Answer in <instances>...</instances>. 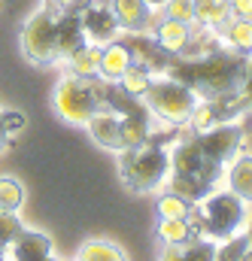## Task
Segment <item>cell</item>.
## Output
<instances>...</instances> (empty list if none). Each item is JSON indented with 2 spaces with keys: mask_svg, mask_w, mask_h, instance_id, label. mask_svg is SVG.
<instances>
[{
  "mask_svg": "<svg viewBox=\"0 0 252 261\" xmlns=\"http://www.w3.org/2000/svg\"><path fill=\"white\" fill-rule=\"evenodd\" d=\"M246 234H249V243H252V219H249V231H246Z\"/></svg>",
  "mask_w": 252,
  "mask_h": 261,
  "instance_id": "obj_36",
  "label": "cell"
},
{
  "mask_svg": "<svg viewBox=\"0 0 252 261\" xmlns=\"http://www.w3.org/2000/svg\"><path fill=\"white\" fill-rule=\"evenodd\" d=\"M46 261H58V258H55V255H49V258H46Z\"/></svg>",
  "mask_w": 252,
  "mask_h": 261,
  "instance_id": "obj_38",
  "label": "cell"
},
{
  "mask_svg": "<svg viewBox=\"0 0 252 261\" xmlns=\"http://www.w3.org/2000/svg\"><path fill=\"white\" fill-rule=\"evenodd\" d=\"M222 179H225V189L234 192V195L252 210V155L249 152H237V155L225 164Z\"/></svg>",
  "mask_w": 252,
  "mask_h": 261,
  "instance_id": "obj_9",
  "label": "cell"
},
{
  "mask_svg": "<svg viewBox=\"0 0 252 261\" xmlns=\"http://www.w3.org/2000/svg\"><path fill=\"white\" fill-rule=\"evenodd\" d=\"M140 100L146 103V110L152 113V119H161L164 125H173V128L189 125L194 107L200 103V97L191 91L186 82L161 76V73L152 76V82H149V88H146V94Z\"/></svg>",
  "mask_w": 252,
  "mask_h": 261,
  "instance_id": "obj_2",
  "label": "cell"
},
{
  "mask_svg": "<svg viewBox=\"0 0 252 261\" xmlns=\"http://www.w3.org/2000/svg\"><path fill=\"white\" fill-rule=\"evenodd\" d=\"M149 34H152V40H155L164 52L180 55V52L189 46V40H191V24L177 21V18H167V15H158V21L152 24Z\"/></svg>",
  "mask_w": 252,
  "mask_h": 261,
  "instance_id": "obj_12",
  "label": "cell"
},
{
  "mask_svg": "<svg viewBox=\"0 0 252 261\" xmlns=\"http://www.w3.org/2000/svg\"><path fill=\"white\" fill-rule=\"evenodd\" d=\"M152 70H146V67H140V64H131L125 70V76L119 79V85L125 88L128 94H134V97H143L146 94V88H149V82H152Z\"/></svg>",
  "mask_w": 252,
  "mask_h": 261,
  "instance_id": "obj_25",
  "label": "cell"
},
{
  "mask_svg": "<svg viewBox=\"0 0 252 261\" xmlns=\"http://www.w3.org/2000/svg\"><path fill=\"white\" fill-rule=\"evenodd\" d=\"M3 146H6V137H0V149H3Z\"/></svg>",
  "mask_w": 252,
  "mask_h": 261,
  "instance_id": "obj_37",
  "label": "cell"
},
{
  "mask_svg": "<svg viewBox=\"0 0 252 261\" xmlns=\"http://www.w3.org/2000/svg\"><path fill=\"white\" fill-rule=\"evenodd\" d=\"M131 64H134V55H131V49H128L119 37L100 46V67H97V76H100V79L119 82Z\"/></svg>",
  "mask_w": 252,
  "mask_h": 261,
  "instance_id": "obj_15",
  "label": "cell"
},
{
  "mask_svg": "<svg viewBox=\"0 0 252 261\" xmlns=\"http://www.w3.org/2000/svg\"><path fill=\"white\" fill-rule=\"evenodd\" d=\"M189 200L180 195H173V192H164V195L158 197V219H186V213H189Z\"/></svg>",
  "mask_w": 252,
  "mask_h": 261,
  "instance_id": "obj_28",
  "label": "cell"
},
{
  "mask_svg": "<svg viewBox=\"0 0 252 261\" xmlns=\"http://www.w3.org/2000/svg\"><path fill=\"white\" fill-rule=\"evenodd\" d=\"M76 261H82V258H76Z\"/></svg>",
  "mask_w": 252,
  "mask_h": 261,
  "instance_id": "obj_39",
  "label": "cell"
},
{
  "mask_svg": "<svg viewBox=\"0 0 252 261\" xmlns=\"http://www.w3.org/2000/svg\"><path fill=\"white\" fill-rule=\"evenodd\" d=\"M52 103H55V113L70 125H88V119L100 110V97H97L91 79H82L73 73L58 82Z\"/></svg>",
  "mask_w": 252,
  "mask_h": 261,
  "instance_id": "obj_4",
  "label": "cell"
},
{
  "mask_svg": "<svg viewBox=\"0 0 252 261\" xmlns=\"http://www.w3.org/2000/svg\"><path fill=\"white\" fill-rule=\"evenodd\" d=\"M146 3H149V6H152V9H155V12H161V9H164V3H167V0H146Z\"/></svg>",
  "mask_w": 252,
  "mask_h": 261,
  "instance_id": "obj_34",
  "label": "cell"
},
{
  "mask_svg": "<svg viewBox=\"0 0 252 261\" xmlns=\"http://www.w3.org/2000/svg\"><path fill=\"white\" fill-rule=\"evenodd\" d=\"M161 261H216V240L191 237L186 243H170L164 246Z\"/></svg>",
  "mask_w": 252,
  "mask_h": 261,
  "instance_id": "obj_16",
  "label": "cell"
},
{
  "mask_svg": "<svg viewBox=\"0 0 252 261\" xmlns=\"http://www.w3.org/2000/svg\"><path fill=\"white\" fill-rule=\"evenodd\" d=\"M249 249H252L249 234L237 231V234H231V237H225V240L216 243V261H243Z\"/></svg>",
  "mask_w": 252,
  "mask_h": 261,
  "instance_id": "obj_24",
  "label": "cell"
},
{
  "mask_svg": "<svg viewBox=\"0 0 252 261\" xmlns=\"http://www.w3.org/2000/svg\"><path fill=\"white\" fill-rule=\"evenodd\" d=\"M85 0H46V6L52 9V12H64V9H79Z\"/></svg>",
  "mask_w": 252,
  "mask_h": 261,
  "instance_id": "obj_33",
  "label": "cell"
},
{
  "mask_svg": "<svg viewBox=\"0 0 252 261\" xmlns=\"http://www.w3.org/2000/svg\"><path fill=\"white\" fill-rule=\"evenodd\" d=\"M186 222L191 225L194 237H210V240H225L237 231L246 228L249 222V206L228 189L207 192L197 203H191L186 213Z\"/></svg>",
  "mask_w": 252,
  "mask_h": 261,
  "instance_id": "obj_1",
  "label": "cell"
},
{
  "mask_svg": "<svg viewBox=\"0 0 252 261\" xmlns=\"http://www.w3.org/2000/svg\"><path fill=\"white\" fill-rule=\"evenodd\" d=\"M216 34H219L222 46H228L246 58L252 55V18H228Z\"/></svg>",
  "mask_w": 252,
  "mask_h": 261,
  "instance_id": "obj_18",
  "label": "cell"
},
{
  "mask_svg": "<svg viewBox=\"0 0 252 261\" xmlns=\"http://www.w3.org/2000/svg\"><path fill=\"white\" fill-rule=\"evenodd\" d=\"M82 43H88V37L82 31L79 9H64V12H58L55 15V49H58V58H67Z\"/></svg>",
  "mask_w": 252,
  "mask_h": 261,
  "instance_id": "obj_11",
  "label": "cell"
},
{
  "mask_svg": "<svg viewBox=\"0 0 252 261\" xmlns=\"http://www.w3.org/2000/svg\"><path fill=\"white\" fill-rule=\"evenodd\" d=\"M24 203V189L15 176H0V210L6 213H18Z\"/></svg>",
  "mask_w": 252,
  "mask_h": 261,
  "instance_id": "obj_26",
  "label": "cell"
},
{
  "mask_svg": "<svg viewBox=\"0 0 252 261\" xmlns=\"http://www.w3.org/2000/svg\"><path fill=\"white\" fill-rule=\"evenodd\" d=\"M52 255V240L43 231H21L9 246H6V258L9 261H46Z\"/></svg>",
  "mask_w": 252,
  "mask_h": 261,
  "instance_id": "obj_10",
  "label": "cell"
},
{
  "mask_svg": "<svg viewBox=\"0 0 252 261\" xmlns=\"http://www.w3.org/2000/svg\"><path fill=\"white\" fill-rule=\"evenodd\" d=\"M110 9L125 34H149L161 12H155L146 0H110Z\"/></svg>",
  "mask_w": 252,
  "mask_h": 261,
  "instance_id": "obj_8",
  "label": "cell"
},
{
  "mask_svg": "<svg viewBox=\"0 0 252 261\" xmlns=\"http://www.w3.org/2000/svg\"><path fill=\"white\" fill-rule=\"evenodd\" d=\"M197 143L204 155L216 164H228L240 149H243V128L237 122H219L216 128L197 134Z\"/></svg>",
  "mask_w": 252,
  "mask_h": 261,
  "instance_id": "obj_6",
  "label": "cell"
},
{
  "mask_svg": "<svg viewBox=\"0 0 252 261\" xmlns=\"http://www.w3.org/2000/svg\"><path fill=\"white\" fill-rule=\"evenodd\" d=\"M119 173L131 192H152L161 182H167L170 176V155L164 146H158L155 140L122 149V161H119Z\"/></svg>",
  "mask_w": 252,
  "mask_h": 261,
  "instance_id": "obj_3",
  "label": "cell"
},
{
  "mask_svg": "<svg viewBox=\"0 0 252 261\" xmlns=\"http://www.w3.org/2000/svg\"><path fill=\"white\" fill-rule=\"evenodd\" d=\"M155 234H158V240H161L164 246H170V243H186V240L194 237V231H191V225L186 219H158Z\"/></svg>",
  "mask_w": 252,
  "mask_h": 261,
  "instance_id": "obj_23",
  "label": "cell"
},
{
  "mask_svg": "<svg viewBox=\"0 0 252 261\" xmlns=\"http://www.w3.org/2000/svg\"><path fill=\"white\" fill-rule=\"evenodd\" d=\"M119 128H122V143L125 149H134V146H143L152 140V113L146 107L134 110V113H125L119 116Z\"/></svg>",
  "mask_w": 252,
  "mask_h": 261,
  "instance_id": "obj_17",
  "label": "cell"
},
{
  "mask_svg": "<svg viewBox=\"0 0 252 261\" xmlns=\"http://www.w3.org/2000/svg\"><path fill=\"white\" fill-rule=\"evenodd\" d=\"M0 128H3L6 137L18 134V130L24 128V113H21V110H3V113H0Z\"/></svg>",
  "mask_w": 252,
  "mask_h": 261,
  "instance_id": "obj_31",
  "label": "cell"
},
{
  "mask_svg": "<svg viewBox=\"0 0 252 261\" xmlns=\"http://www.w3.org/2000/svg\"><path fill=\"white\" fill-rule=\"evenodd\" d=\"M67 64L73 76H82V79H94L97 76V67H100V46L97 43H82L76 52L67 55Z\"/></svg>",
  "mask_w": 252,
  "mask_h": 261,
  "instance_id": "obj_19",
  "label": "cell"
},
{
  "mask_svg": "<svg viewBox=\"0 0 252 261\" xmlns=\"http://www.w3.org/2000/svg\"><path fill=\"white\" fill-rule=\"evenodd\" d=\"M0 261H9V258H6V249H3V246H0Z\"/></svg>",
  "mask_w": 252,
  "mask_h": 261,
  "instance_id": "obj_35",
  "label": "cell"
},
{
  "mask_svg": "<svg viewBox=\"0 0 252 261\" xmlns=\"http://www.w3.org/2000/svg\"><path fill=\"white\" fill-rule=\"evenodd\" d=\"M191 3H194V21L210 28V31H219L231 18L228 0H191Z\"/></svg>",
  "mask_w": 252,
  "mask_h": 261,
  "instance_id": "obj_20",
  "label": "cell"
},
{
  "mask_svg": "<svg viewBox=\"0 0 252 261\" xmlns=\"http://www.w3.org/2000/svg\"><path fill=\"white\" fill-rule=\"evenodd\" d=\"M21 231H24V222L18 219V213H6V210H0V246L6 249Z\"/></svg>",
  "mask_w": 252,
  "mask_h": 261,
  "instance_id": "obj_29",
  "label": "cell"
},
{
  "mask_svg": "<svg viewBox=\"0 0 252 261\" xmlns=\"http://www.w3.org/2000/svg\"><path fill=\"white\" fill-rule=\"evenodd\" d=\"M76 258L82 261H128V255L113 243V240H104V237H97V240H88V243H82V249H79V255Z\"/></svg>",
  "mask_w": 252,
  "mask_h": 261,
  "instance_id": "obj_21",
  "label": "cell"
},
{
  "mask_svg": "<svg viewBox=\"0 0 252 261\" xmlns=\"http://www.w3.org/2000/svg\"><path fill=\"white\" fill-rule=\"evenodd\" d=\"M55 15L49 6L37 9L24 28H21V55L31 64H52L58 61V49H55Z\"/></svg>",
  "mask_w": 252,
  "mask_h": 261,
  "instance_id": "obj_5",
  "label": "cell"
},
{
  "mask_svg": "<svg viewBox=\"0 0 252 261\" xmlns=\"http://www.w3.org/2000/svg\"><path fill=\"white\" fill-rule=\"evenodd\" d=\"M88 134L94 137L97 146L110 149V152H122L125 143H122V128H119V113L113 110H97L91 119H88Z\"/></svg>",
  "mask_w": 252,
  "mask_h": 261,
  "instance_id": "obj_13",
  "label": "cell"
},
{
  "mask_svg": "<svg viewBox=\"0 0 252 261\" xmlns=\"http://www.w3.org/2000/svg\"><path fill=\"white\" fill-rule=\"evenodd\" d=\"M79 21H82L88 43H110L122 31L113 9H110V0H85L79 6Z\"/></svg>",
  "mask_w": 252,
  "mask_h": 261,
  "instance_id": "obj_7",
  "label": "cell"
},
{
  "mask_svg": "<svg viewBox=\"0 0 252 261\" xmlns=\"http://www.w3.org/2000/svg\"><path fill=\"white\" fill-rule=\"evenodd\" d=\"M167 192H173V195L186 197L189 203H197L200 197L207 195V192H213V189H207L197 176H183V173H170L167 176Z\"/></svg>",
  "mask_w": 252,
  "mask_h": 261,
  "instance_id": "obj_22",
  "label": "cell"
},
{
  "mask_svg": "<svg viewBox=\"0 0 252 261\" xmlns=\"http://www.w3.org/2000/svg\"><path fill=\"white\" fill-rule=\"evenodd\" d=\"M231 18H252V0H228Z\"/></svg>",
  "mask_w": 252,
  "mask_h": 261,
  "instance_id": "obj_32",
  "label": "cell"
},
{
  "mask_svg": "<svg viewBox=\"0 0 252 261\" xmlns=\"http://www.w3.org/2000/svg\"><path fill=\"white\" fill-rule=\"evenodd\" d=\"M213 103H216V110H219L222 122H234L237 116L252 113V55L246 58V73H243V82H240V88H237L234 94H228V97H219V100H213Z\"/></svg>",
  "mask_w": 252,
  "mask_h": 261,
  "instance_id": "obj_14",
  "label": "cell"
},
{
  "mask_svg": "<svg viewBox=\"0 0 252 261\" xmlns=\"http://www.w3.org/2000/svg\"><path fill=\"white\" fill-rule=\"evenodd\" d=\"M219 122H222V116H219V110H216V103H213V100H200V103L194 107L191 119H189V125H191L194 134H204V130L216 128Z\"/></svg>",
  "mask_w": 252,
  "mask_h": 261,
  "instance_id": "obj_27",
  "label": "cell"
},
{
  "mask_svg": "<svg viewBox=\"0 0 252 261\" xmlns=\"http://www.w3.org/2000/svg\"><path fill=\"white\" fill-rule=\"evenodd\" d=\"M161 15L167 18H177V21H186V24H194V3L191 0H167Z\"/></svg>",
  "mask_w": 252,
  "mask_h": 261,
  "instance_id": "obj_30",
  "label": "cell"
}]
</instances>
